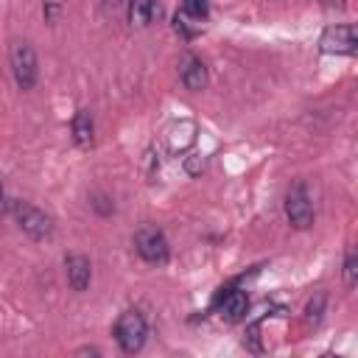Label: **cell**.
<instances>
[{
    "instance_id": "22",
    "label": "cell",
    "mask_w": 358,
    "mask_h": 358,
    "mask_svg": "<svg viewBox=\"0 0 358 358\" xmlns=\"http://www.w3.org/2000/svg\"><path fill=\"white\" fill-rule=\"evenodd\" d=\"M324 8H344V0H319Z\"/></svg>"
},
{
    "instance_id": "16",
    "label": "cell",
    "mask_w": 358,
    "mask_h": 358,
    "mask_svg": "<svg viewBox=\"0 0 358 358\" xmlns=\"http://www.w3.org/2000/svg\"><path fill=\"white\" fill-rule=\"evenodd\" d=\"M355 282H358V255L350 249L347 257H344V285L355 288Z\"/></svg>"
},
{
    "instance_id": "11",
    "label": "cell",
    "mask_w": 358,
    "mask_h": 358,
    "mask_svg": "<svg viewBox=\"0 0 358 358\" xmlns=\"http://www.w3.org/2000/svg\"><path fill=\"white\" fill-rule=\"evenodd\" d=\"M126 14L131 25L145 28L154 17H159V3L157 0H126Z\"/></svg>"
},
{
    "instance_id": "8",
    "label": "cell",
    "mask_w": 358,
    "mask_h": 358,
    "mask_svg": "<svg viewBox=\"0 0 358 358\" xmlns=\"http://www.w3.org/2000/svg\"><path fill=\"white\" fill-rule=\"evenodd\" d=\"M179 78H182V84L190 92H201L207 87V67H204V62L199 56H193V53H185L179 59Z\"/></svg>"
},
{
    "instance_id": "17",
    "label": "cell",
    "mask_w": 358,
    "mask_h": 358,
    "mask_svg": "<svg viewBox=\"0 0 358 358\" xmlns=\"http://www.w3.org/2000/svg\"><path fill=\"white\" fill-rule=\"evenodd\" d=\"M243 344H246L252 352H263V347H260V324H249V327H246Z\"/></svg>"
},
{
    "instance_id": "5",
    "label": "cell",
    "mask_w": 358,
    "mask_h": 358,
    "mask_svg": "<svg viewBox=\"0 0 358 358\" xmlns=\"http://www.w3.org/2000/svg\"><path fill=\"white\" fill-rule=\"evenodd\" d=\"M285 218L294 229H308L313 224V204L302 182H296L285 196Z\"/></svg>"
},
{
    "instance_id": "19",
    "label": "cell",
    "mask_w": 358,
    "mask_h": 358,
    "mask_svg": "<svg viewBox=\"0 0 358 358\" xmlns=\"http://www.w3.org/2000/svg\"><path fill=\"white\" fill-rule=\"evenodd\" d=\"M185 168H187V173H199L204 168V159L201 157H187L185 159Z\"/></svg>"
},
{
    "instance_id": "1",
    "label": "cell",
    "mask_w": 358,
    "mask_h": 358,
    "mask_svg": "<svg viewBox=\"0 0 358 358\" xmlns=\"http://www.w3.org/2000/svg\"><path fill=\"white\" fill-rule=\"evenodd\" d=\"M8 64H11V76H14L20 90H31L36 84L39 67H36V53H34L31 42L14 39L8 45Z\"/></svg>"
},
{
    "instance_id": "6",
    "label": "cell",
    "mask_w": 358,
    "mask_h": 358,
    "mask_svg": "<svg viewBox=\"0 0 358 358\" xmlns=\"http://www.w3.org/2000/svg\"><path fill=\"white\" fill-rule=\"evenodd\" d=\"M322 53H336V56H352L358 50V36L352 25H330L322 39H319Z\"/></svg>"
},
{
    "instance_id": "9",
    "label": "cell",
    "mask_w": 358,
    "mask_h": 358,
    "mask_svg": "<svg viewBox=\"0 0 358 358\" xmlns=\"http://www.w3.org/2000/svg\"><path fill=\"white\" fill-rule=\"evenodd\" d=\"M64 274L73 291H87L92 280V263L84 255H67L64 257Z\"/></svg>"
},
{
    "instance_id": "14",
    "label": "cell",
    "mask_w": 358,
    "mask_h": 358,
    "mask_svg": "<svg viewBox=\"0 0 358 358\" xmlns=\"http://www.w3.org/2000/svg\"><path fill=\"white\" fill-rule=\"evenodd\" d=\"M324 302H327V296L319 291V294H316V296H313V299L305 305V322H308V324H313V327H316V324L322 322V313H324Z\"/></svg>"
},
{
    "instance_id": "18",
    "label": "cell",
    "mask_w": 358,
    "mask_h": 358,
    "mask_svg": "<svg viewBox=\"0 0 358 358\" xmlns=\"http://www.w3.org/2000/svg\"><path fill=\"white\" fill-rule=\"evenodd\" d=\"M101 215H109V213H115V204L109 201V196H103V193H95L92 196V201H90Z\"/></svg>"
},
{
    "instance_id": "2",
    "label": "cell",
    "mask_w": 358,
    "mask_h": 358,
    "mask_svg": "<svg viewBox=\"0 0 358 358\" xmlns=\"http://www.w3.org/2000/svg\"><path fill=\"white\" fill-rule=\"evenodd\" d=\"M8 210H11L14 221H17V227H20L28 238H34V241L50 238V232H53V218H50L45 210H39V207H34V204H28V201H20V199H14Z\"/></svg>"
},
{
    "instance_id": "10",
    "label": "cell",
    "mask_w": 358,
    "mask_h": 358,
    "mask_svg": "<svg viewBox=\"0 0 358 358\" xmlns=\"http://www.w3.org/2000/svg\"><path fill=\"white\" fill-rule=\"evenodd\" d=\"M196 143V123L193 120H176L168 129V148L173 154H185Z\"/></svg>"
},
{
    "instance_id": "13",
    "label": "cell",
    "mask_w": 358,
    "mask_h": 358,
    "mask_svg": "<svg viewBox=\"0 0 358 358\" xmlns=\"http://www.w3.org/2000/svg\"><path fill=\"white\" fill-rule=\"evenodd\" d=\"M179 11H182L185 17H190L193 22L201 25V22L210 17V3H207V0H182Z\"/></svg>"
},
{
    "instance_id": "7",
    "label": "cell",
    "mask_w": 358,
    "mask_h": 358,
    "mask_svg": "<svg viewBox=\"0 0 358 358\" xmlns=\"http://www.w3.org/2000/svg\"><path fill=\"white\" fill-rule=\"evenodd\" d=\"M213 308L218 310V316L224 322H241L246 316V310H249V296L241 288H221L215 302H213Z\"/></svg>"
},
{
    "instance_id": "12",
    "label": "cell",
    "mask_w": 358,
    "mask_h": 358,
    "mask_svg": "<svg viewBox=\"0 0 358 358\" xmlns=\"http://www.w3.org/2000/svg\"><path fill=\"white\" fill-rule=\"evenodd\" d=\"M70 131H73L76 145H81V148L92 145V140H95V123H92V115H90L87 109H78V112L73 115Z\"/></svg>"
},
{
    "instance_id": "3",
    "label": "cell",
    "mask_w": 358,
    "mask_h": 358,
    "mask_svg": "<svg viewBox=\"0 0 358 358\" xmlns=\"http://www.w3.org/2000/svg\"><path fill=\"white\" fill-rule=\"evenodd\" d=\"M145 336H148V324H145L140 310H123L117 316V322H115V341H117V347L123 352H129V355L140 352L143 344H145Z\"/></svg>"
},
{
    "instance_id": "21",
    "label": "cell",
    "mask_w": 358,
    "mask_h": 358,
    "mask_svg": "<svg viewBox=\"0 0 358 358\" xmlns=\"http://www.w3.org/2000/svg\"><path fill=\"white\" fill-rule=\"evenodd\" d=\"M59 14V3H45V20H53Z\"/></svg>"
},
{
    "instance_id": "15",
    "label": "cell",
    "mask_w": 358,
    "mask_h": 358,
    "mask_svg": "<svg viewBox=\"0 0 358 358\" xmlns=\"http://www.w3.org/2000/svg\"><path fill=\"white\" fill-rule=\"evenodd\" d=\"M173 28H176V34H182L185 39H193L196 34H201V25L193 22L190 17H185L182 11H176V17H173Z\"/></svg>"
},
{
    "instance_id": "20",
    "label": "cell",
    "mask_w": 358,
    "mask_h": 358,
    "mask_svg": "<svg viewBox=\"0 0 358 358\" xmlns=\"http://www.w3.org/2000/svg\"><path fill=\"white\" fill-rule=\"evenodd\" d=\"M8 207H11V199L6 196V190H3V179H0V215H6Z\"/></svg>"
},
{
    "instance_id": "23",
    "label": "cell",
    "mask_w": 358,
    "mask_h": 358,
    "mask_svg": "<svg viewBox=\"0 0 358 358\" xmlns=\"http://www.w3.org/2000/svg\"><path fill=\"white\" fill-rule=\"evenodd\" d=\"M101 3H103V6H112V8H115V6H120L123 0H101Z\"/></svg>"
},
{
    "instance_id": "4",
    "label": "cell",
    "mask_w": 358,
    "mask_h": 358,
    "mask_svg": "<svg viewBox=\"0 0 358 358\" xmlns=\"http://www.w3.org/2000/svg\"><path fill=\"white\" fill-rule=\"evenodd\" d=\"M134 249L145 263H154V266H162L168 260V255H171L168 241H165L162 229H157V227H143L134 235Z\"/></svg>"
}]
</instances>
